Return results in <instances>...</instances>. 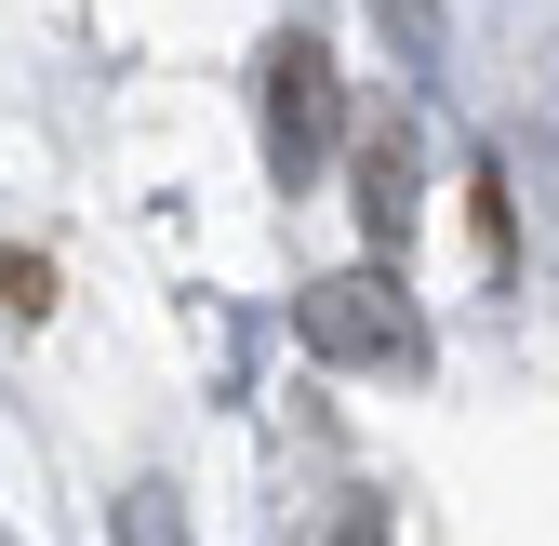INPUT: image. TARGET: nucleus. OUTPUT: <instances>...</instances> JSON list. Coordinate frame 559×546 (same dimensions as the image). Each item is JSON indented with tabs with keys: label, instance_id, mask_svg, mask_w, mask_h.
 Masks as SVG:
<instances>
[{
	"label": "nucleus",
	"instance_id": "2",
	"mask_svg": "<svg viewBox=\"0 0 559 546\" xmlns=\"http://www.w3.org/2000/svg\"><path fill=\"white\" fill-rule=\"evenodd\" d=\"M333 120H346V94H333V54H320L307 27H294V40H266V161H280V174H320Z\"/></svg>",
	"mask_w": 559,
	"mask_h": 546
},
{
	"label": "nucleus",
	"instance_id": "4",
	"mask_svg": "<svg viewBox=\"0 0 559 546\" xmlns=\"http://www.w3.org/2000/svg\"><path fill=\"white\" fill-rule=\"evenodd\" d=\"M107 546H187L174 494H120V507H107Z\"/></svg>",
	"mask_w": 559,
	"mask_h": 546
},
{
	"label": "nucleus",
	"instance_id": "3",
	"mask_svg": "<svg viewBox=\"0 0 559 546\" xmlns=\"http://www.w3.org/2000/svg\"><path fill=\"white\" fill-rule=\"evenodd\" d=\"M360 227H373V240L413 227V161H400V133H373V161H360Z\"/></svg>",
	"mask_w": 559,
	"mask_h": 546
},
{
	"label": "nucleus",
	"instance_id": "1",
	"mask_svg": "<svg viewBox=\"0 0 559 546\" xmlns=\"http://www.w3.org/2000/svg\"><path fill=\"white\" fill-rule=\"evenodd\" d=\"M294 333H307V360H333V373H400V360H427V320H413V294L386 281V266H333V281L294 307Z\"/></svg>",
	"mask_w": 559,
	"mask_h": 546
},
{
	"label": "nucleus",
	"instance_id": "6",
	"mask_svg": "<svg viewBox=\"0 0 559 546\" xmlns=\"http://www.w3.org/2000/svg\"><path fill=\"white\" fill-rule=\"evenodd\" d=\"M346 546H386V520H373V507H360V520H346Z\"/></svg>",
	"mask_w": 559,
	"mask_h": 546
},
{
	"label": "nucleus",
	"instance_id": "5",
	"mask_svg": "<svg viewBox=\"0 0 559 546\" xmlns=\"http://www.w3.org/2000/svg\"><path fill=\"white\" fill-rule=\"evenodd\" d=\"M53 307V266L40 253H0V320H40Z\"/></svg>",
	"mask_w": 559,
	"mask_h": 546
}]
</instances>
